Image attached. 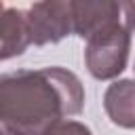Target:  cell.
Listing matches in <instances>:
<instances>
[{
	"label": "cell",
	"instance_id": "3957f363",
	"mask_svg": "<svg viewBox=\"0 0 135 135\" xmlns=\"http://www.w3.org/2000/svg\"><path fill=\"white\" fill-rule=\"evenodd\" d=\"M25 30L30 44L44 46L63 40L65 36L74 34L72 27V6L70 0H46L34 2L30 8L23 11Z\"/></svg>",
	"mask_w": 135,
	"mask_h": 135
},
{
	"label": "cell",
	"instance_id": "5b68a950",
	"mask_svg": "<svg viewBox=\"0 0 135 135\" xmlns=\"http://www.w3.org/2000/svg\"><path fill=\"white\" fill-rule=\"evenodd\" d=\"M30 46L23 11L0 2V61L19 57Z\"/></svg>",
	"mask_w": 135,
	"mask_h": 135
},
{
	"label": "cell",
	"instance_id": "277c9868",
	"mask_svg": "<svg viewBox=\"0 0 135 135\" xmlns=\"http://www.w3.org/2000/svg\"><path fill=\"white\" fill-rule=\"evenodd\" d=\"M72 6V27L80 38H91L93 34L108 30L116 23L131 21L129 2H78L70 0Z\"/></svg>",
	"mask_w": 135,
	"mask_h": 135
},
{
	"label": "cell",
	"instance_id": "52a82bcc",
	"mask_svg": "<svg viewBox=\"0 0 135 135\" xmlns=\"http://www.w3.org/2000/svg\"><path fill=\"white\" fill-rule=\"evenodd\" d=\"M46 135H93V131L80 120H63L55 124Z\"/></svg>",
	"mask_w": 135,
	"mask_h": 135
},
{
	"label": "cell",
	"instance_id": "7a4b0ae2",
	"mask_svg": "<svg viewBox=\"0 0 135 135\" xmlns=\"http://www.w3.org/2000/svg\"><path fill=\"white\" fill-rule=\"evenodd\" d=\"M131 51V21L116 23L86 38L84 63L93 78L112 80L118 78L129 63Z\"/></svg>",
	"mask_w": 135,
	"mask_h": 135
},
{
	"label": "cell",
	"instance_id": "8992f818",
	"mask_svg": "<svg viewBox=\"0 0 135 135\" xmlns=\"http://www.w3.org/2000/svg\"><path fill=\"white\" fill-rule=\"evenodd\" d=\"M103 108L110 116V120L122 129L135 127V110H133V80H116L105 89L103 95Z\"/></svg>",
	"mask_w": 135,
	"mask_h": 135
},
{
	"label": "cell",
	"instance_id": "6da1fadb",
	"mask_svg": "<svg viewBox=\"0 0 135 135\" xmlns=\"http://www.w3.org/2000/svg\"><path fill=\"white\" fill-rule=\"evenodd\" d=\"M84 108L80 78L59 65L0 74V127L15 135H46Z\"/></svg>",
	"mask_w": 135,
	"mask_h": 135
},
{
	"label": "cell",
	"instance_id": "ba28073f",
	"mask_svg": "<svg viewBox=\"0 0 135 135\" xmlns=\"http://www.w3.org/2000/svg\"><path fill=\"white\" fill-rule=\"evenodd\" d=\"M0 135H15V133L8 131V129H4V127H0Z\"/></svg>",
	"mask_w": 135,
	"mask_h": 135
}]
</instances>
